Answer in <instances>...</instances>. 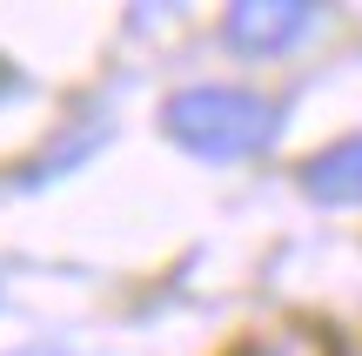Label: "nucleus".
I'll list each match as a JSON object with an SVG mask.
<instances>
[{
	"instance_id": "2",
	"label": "nucleus",
	"mask_w": 362,
	"mask_h": 356,
	"mask_svg": "<svg viewBox=\"0 0 362 356\" xmlns=\"http://www.w3.org/2000/svg\"><path fill=\"white\" fill-rule=\"evenodd\" d=\"M322 7H288V0H262V7H235L228 13V47L242 54H288L296 40L315 34Z\"/></svg>"
},
{
	"instance_id": "3",
	"label": "nucleus",
	"mask_w": 362,
	"mask_h": 356,
	"mask_svg": "<svg viewBox=\"0 0 362 356\" xmlns=\"http://www.w3.org/2000/svg\"><path fill=\"white\" fill-rule=\"evenodd\" d=\"M302 188L329 209H362V128L302 161Z\"/></svg>"
},
{
	"instance_id": "1",
	"label": "nucleus",
	"mask_w": 362,
	"mask_h": 356,
	"mask_svg": "<svg viewBox=\"0 0 362 356\" xmlns=\"http://www.w3.org/2000/svg\"><path fill=\"white\" fill-rule=\"evenodd\" d=\"M161 128L202 161H248L275 142V101L255 88H181L161 108Z\"/></svg>"
},
{
	"instance_id": "4",
	"label": "nucleus",
	"mask_w": 362,
	"mask_h": 356,
	"mask_svg": "<svg viewBox=\"0 0 362 356\" xmlns=\"http://www.w3.org/2000/svg\"><path fill=\"white\" fill-rule=\"evenodd\" d=\"M13 88H21V81H13V67H7V61H0V101H7V94H13Z\"/></svg>"
},
{
	"instance_id": "5",
	"label": "nucleus",
	"mask_w": 362,
	"mask_h": 356,
	"mask_svg": "<svg viewBox=\"0 0 362 356\" xmlns=\"http://www.w3.org/2000/svg\"><path fill=\"white\" fill-rule=\"evenodd\" d=\"M21 356H67V350H21Z\"/></svg>"
}]
</instances>
